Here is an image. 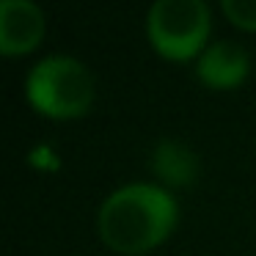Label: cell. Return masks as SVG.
Returning <instances> with one entry per match:
<instances>
[{
  "label": "cell",
  "instance_id": "cell-1",
  "mask_svg": "<svg viewBox=\"0 0 256 256\" xmlns=\"http://www.w3.org/2000/svg\"><path fill=\"white\" fill-rule=\"evenodd\" d=\"M176 223V201L157 184H127L100 210V234L118 254H144L160 245Z\"/></svg>",
  "mask_w": 256,
  "mask_h": 256
},
{
  "label": "cell",
  "instance_id": "cell-2",
  "mask_svg": "<svg viewBox=\"0 0 256 256\" xmlns=\"http://www.w3.org/2000/svg\"><path fill=\"white\" fill-rule=\"evenodd\" d=\"M28 100L36 110L52 118L83 116L94 100V78L74 58L50 56L30 69Z\"/></svg>",
  "mask_w": 256,
  "mask_h": 256
},
{
  "label": "cell",
  "instance_id": "cell-3",
  "mask_svg": "<svg viewBox=\"0 0 256 256\" xmlns=\"http://www.w3.org/2000/svg\"><path fill=\"white\" fill-rule=\"evenodd\" d=\"M146 34L160 56L193 58L210 34V8L201 0H160L149 8Z\"/></svg>",
  "mask_w": 256,
  "mask_h": 256
},
{
  "label": "cell",
  "instance_id": "cell-4",
  "mask_svg": "<svg viewBox=\"0 0 256 256\" xmlns=\"http://www.w3.org/2000/svg\"><path fill=\"white\" fill-rule=\"evenodd\" d=\"M44 36V14L30 0H3L0 3V52L22 56L34 50Z\"/></svg>",
  "mask_w": 256,
  "mask_h": 256
},
{
  "label": "cell",
  "instance_id": "cell-5",
  "mask_svg": "<svg viewBox=\"0 0 256 256\" xmlns=\"http://www.w3.org/2000/svg\"><path fill=\"white\" fill-rule=\"evenodd\" d=\"M196 74L201 83L212 86V88H234L248 74V52L232 42L210 44L201 52Z\"/></svg>",
  "mask_w": 256,
  "mask_h": 256
},
{
  "label": "cell",
  "instance_id": "cell-6",
  "mask_svg": "<svg viewBox=\"0 0 256 256\" xmlns=\"http://www.w3.org/2000/svg\"><path fill=\"white\" fill-rule=\"evenodd\" d=\"M152 168L154 174L168 184L176 188H188L193 184V179L198 176V157L190 146H184L182 140H160L152 152Z\"/></svg>",
  "mask_w": 256,
  "mask_h": 256
},
{
  "label": "cell",
  "instance_id": "cell-7",
  "mask_svg": "<svg viewBox=\"0 0 256 256\" xmlns=\"http://www.w3.org/2000/svg\"><path fill=\"white\" fill-rule=\"evenodd\" d=\"M223 12L234 25L256 30V0H223Z\"/></svg>",
  "mask_w": 256,
  "mask_h": 256
}]
</instances>
